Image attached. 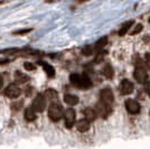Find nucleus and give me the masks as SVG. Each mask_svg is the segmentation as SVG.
Instances as JSON below:
<instances>
[{"label":"nucleus","instance_id":"nucleus-19","mask_svg":"<svg viewBox=\"0 0 150 149\" xmlns=\"http://www.w3.org/2000/svg\"><path fill=\"white\" fill-rule=\"evenodd\" d=\"M103 74H104V76L105 77H108V79H112L113 77V67L110 65V64H106L105 66L103 67Z\"/></svg>","mask_w":150,"mask_h":149},{"label":"nucleus","instance_id":"nucleus-28","mask_svg":"<svg viewBox=\"0 0 150 149\" xmlns=\"http://www.w3.org/2000/svg\"><path fill=\"white\" fill-rule=\"evenodd\" d=\"M2 84H4V82H2V79L0 77V87H2Z\"/></svg>","mask_w":150,"mask_h":149},{"label":"nucleus","instance_id":"nucleus-29","mask_svg":"<svg viewBox=\"0 0 150 149\" xmlns=\"http://www.w3.org/2000/svg\"><path fill=\"white\" fill-rule=\"evenodd\" d=\"M149 23H150V18H149Z\"/></svg>","mask_w":150,"mask_h":149},{"label":"nucleus","instance_id":"nucleus-18","mask_svg":"<svg viewBox=\"0 0 150 149\" xmlns=\"http://www.w3.org/2000/svg\"><path fill=\"white\" fill-rule=\"evenodd\" d=\"M106 43H108V37H106V36L100 38V39H99V40L95 43V45H94V50H101L106 45Z\"/></svg>","mask_w":150,"mask_h":149},{"label":"nucleus","instance_id":"nucleus-14","mask_svg":"<svg viewBox=\"0 0 150 149\" xmlns=\"http://www.w3.org/2000/svg\"><path fill=\"white\" fill-rule=\"evenodd\" d=\"M36 118H37V117H36V112H35V110H34L31 106H28V108L25 110V119L27 120V121L31 122V121H35Z\"/></svg>","mask_w":150,"mask_h":149},{"label":"nucleus","instance_id":"nucleus-3","mask_svg":"<svg viewBox=\"0 0 150 149\" xmlns=\"http://www.w3.org/2000/svg\"><path fill=\"white\" fill-rule=\"evenodd\" d=\"M94 111L96 113V117H101V118L103 119H106L111 114L112 109L110 108V106H108V104H105V103H103V102L100 101V102L96 103Z\"/></svg>","mask_w":150,"mask_h":149},{"label":"nucleus","instance_id":"nucleus-21","mask_svg":"<svg viewBox=\"0 0 150 149\" xmlns=\"http://www.w3.org/2000/svg\"><path fill=\"white\" fill-rule=\"evenodd\" d=\"M92 53H93V47L91 46V45H86V46H84L83 47V50H82V54L85 56H90L92 55Z\"/></svg>","mask_w":150,"mask_h":149},{"label":"nucleus","instance_id":"nucleus-20","mask_svg":"<svg viewBox=\"0 0 150 149\" xmlns=\"http://www.w3.org/2000/svg\"><path fill=\"white\" fill-rule=\"evenodd\" d=\"M132 24H133V21H132V20H130V21H125V24L121 26V28H120V31H119L120 36H123L125 33L129 31V28L132 26Z\"/></svg>","mask_w":150,"mask_h":149},{"label":"nucleus","instance_id":"nucleus-7","mask_svg":"<svg viewBox=\"0 0 150 149\" xmlns=\"http://www.w3.org/2000/svg\"><path fill=\"white\" fill-rule=\"evenodd\" d=\"M75 117H76V113H75V111L72 108H69V109H67L66 111L64 112V121H65V127L66 128L71 129L74 126Z\"/></svg>","mask_w":150,"mask_h":149},{"label":"nucleus","instance_id":"nucleus-6","mask_svg":"<svg viewBox=\"0 0 150 149\" xmlns=\"http://www.w3.org/2000/svg\"><path fill=\"white\" fill-rule=\"evenodd\" d=\"M125 106L127 111L129 112L130 114H138V113L140 112V109H141V108H140V104H139V102L133 99L125 100Z\"/></svg>","mask_w":150,"mask_h":149},{"label":"nucleus","instance_id":"nucleus-9","mask_svg":"<svg viewBox=\"0 0 150 149\" xmlns=\"http://www.w3.org/2000/svg\"><path fill=\"white\" fill-rule=\"evenodd\" d=\"M133 89H134L133 83H132L131 81H129V80H127V79L122 80V82L120 83L119 90H120V92H121V94H123V95L131 94L132 92H133Z\"/></svg>","mask_w":150,"mask_h":149},{"label":"nucleus","instance_id":"nucleus-16","mask_svg":"<svg viewBox=\"0 0 150 149\" xmlns=\"http://www.w3.org/2000/svg\"><path fill=\"white\" fill-rule=\"evenodd\" d=\"M15 80L18 82V83H26V82L29 80V76L24 74V73H21L20 71H17L15 73Z\"/></svg>","mask_w":150,"mask_h":149},{"label":"nucleus","instance_id":"nucleus-5","mask_svg":"<svg viewBox=\"0 0 150 149\" xmlns=\"http://www.w3.org/2000/svg\"><path fill=\"white\" fill-rule=\"evenodd\" d=\"M100 99H101V102L105 103V104H108V106L112 104L113 101H114V94H113L112 90L109 89V87H105V89L101 90Z\"/></svg>","mask_w":150,"mask_h":149},{"label":"nucleus","instance_id":"nucleus-27","mask_svg":"<svg viewBox=\"0 0 150 149\" xmlns=\"http://www.w3.org/2000/svg\"><path fill=\"white\" fill-rule=\"evenodd\" d=\"M28 31H30V29H24V31H16L15 34H18V35H21V34H25V33H28Z\"/></svg>","mask_w":150,"mask_h":149},{"label":"nucleus","instance_id":"nucleus-1","mask_svg":"<svg viewBox=\"0 0 150 149\" xmlns=\"http://www.w3.org/2000/svg\"><path fill=\"white\" fill-rule=\"evenodd\" d=\"M69 81L73 85L77 87H82V89H88L92 85V82L86 75L72 74L69 76Z\"/></svg>","mask_w":150,"mask_h":149},{"label":"nucleus","instance_id":"nucleus-8","mask_svg":"<svg viewBox=\"0 0 150 149\" xmlns=\"http://www.w3.org/2000/svg\"><path fill=\"white\" fill-rule=\"evenodd\" d=\"M133 76L136 79V81H138L141 84H144L147 83V80H148V73L146 72V70L141 66H139L134 70V73H133Z\"/></svg>","mask_w":150,"mask_h":149},{"label":"nucleus","instance_id":"nucleus-12","mask_svg":"<svg viewBox=\"0 0 150 149\" xmlns=\"http://www.w3.org/2000/svg\"><path fill=\"white\" fill-rule=\"evenodd\" d=\"M45 98L48 99L50 101H52V103H57V99H58V94L55 90L53 89H48L45 92Z\"/></svg>","mask_w":150,"mask_h":149},{"label":"nucleus","instance_id":"nucleus-13","mask_svg":"<svg viewBox=\"0 0 150 149\" xmlns=\"http://www.w3.org/2000/svg\"><path fill=\"white\" fill-rule=\"evenodd\" d=\"M76 128H77V130L81 131V132H85V131H88L90 129V122H88V120H85V119H81V120L77 121Z\"/></svg>","mask_w":150,"mask_h":149},{"label":"nucleus","instance_id":"nucleus-23","mask_svg":"<svg viewBox=\"0 0 150 149\" xmlns=\"http://www.w3.org/2000/svg\"><path fill=\"white\" fill-rule=\"evenodd\" d=\"M24 66H25V68L27 70V71H33V70H35V68H36V66H35L33 63H25V64H24Z\"/></svg>","mask_w":150,"mask_h":149},{"label":"nucleus","instance_id":"nucleus-15","mask_svg":"<svg viewBox=\"0 0 150 149\" xmlns=\"http://www.w3.org/2000/svg\"><path fill=\"white\" fill-rule=\"evenodd\" d=\"M64 101L69 106H75V104L79 103V98L76 95H74V94H66L64 96Z\"/></svg>","mask_w":150,"mask_h":149},{"label":"nucleus","instance_id":"nucleus-10","mask_svg":"<svg viewBox=\"0 0 150 149\" xmlns=\"http://www.w3.org/2000/svg\"><path fill=\"white\" fill-rule=\"evenodd\" d=\"M5 94H6L7 96L11 98V99H16V98H18L19 95L21 94V90H20V87H19L18 85H16V84H10V85H8V87H6Z\"/></svg>","mask_w":150,"mask_h":149},{"label":"nucleus","instance_id":"nucleus-26","mask_svg":"<svg viewBox=\"0 0 150 149\" xmlns=\"http://www.w3.org/2000/svg\"><path fill=\"white\" fill-rule=\"evenodd\" d=\"M144 91H146V93L150 95V82L144 83Z\"/></svg>","mask_w":150,"mask_h":149},{"label":"nucleus","instance_id":"nucleus-4","mask_svg":"<svg viewBox=\"0 0 150 149\" xmlns=\"http://www.w3.org/2000/svg\"><path fill=\"white\" fill-rule=\"evenodd\" d=\"M35 112H43L46 108V98L44 94H37L36 98L33 101V106H31Z\"/></svg>","mask_w":150,"mask_h":149},{"label":"nucleus","instance_id":"nucleus-11","mask_svg":"<svg viewBox=\"0 0 150 149\" xmlns=\"http://www.w3.org/2000/svg\"><path fill=\"white\" fill-rule=\"evenodd\" d=\"M83 114H84V117H85V120H88V122L90 121H94L95 119H96V113L94 111V109L92 108H86V109H84L83 110Z\"/></svg>","mask_w":150,"mask_h":149},{"label":"nucleus","instance_id":"nucleus-24","mask_svg":"<svg viewBox=\"0 0 150 149\" xmlns=\"http://www.w3.org/2000/svg\"><path fill=\"white\" fill-rule=\"evenodd\" d=\"M141 31H142V25H141V24H139V25L136 26L134 31H131V34H132V35H134V34H137V33H140Z\"/></svg>","mask_w":150,"mask_h":149},{"label":"nucleus","instance_id":"nucleus-22","mask_svg":"<svg viewBox=\"0 0 150 149\" xmlns=\"http://www.w3.org/2000/svg\"><path fill=\"white\" fill-rule=\"evenodd\" d=\"M18 52H20V50H18V48H7V50H0V54H15V53H18Z\"/></svg>","mask_w":150,"mask_h":149},{"label":"nucleus","instance_id":"nucleus-2","mask_svg":"<svg viewBox=\"0 0 150 149\" xmlns=\"http://www.w3.org/2000/svg\"><path fill=\"white\" fill-rule=\"evenodd\" d=\"M48 117L52 121H58L63 117L62 106L58 103H52L48 108Z\"/></svg>","mask_w":150,"mask_h":149},{"label":"nucleus","instance_id":"nucleus-17","mask_svg":"<svg viewBox=\"0 0 150 149\" xmlns=\"http://www.w3.org/2000/svg\"><path fill=\"white\" fill-rule=\"evenodd\" d=\"M39 64L43 66V68L45 70V72H46V74L48 75L50 77H53L54 75H55V70L53 66H50V64H47V63H44V62H39Z\"/></svg>","mask_w":150,"mask_h":149},{"label":"nucleus","instance_id":"nucleus-25","mask_svg":"<svg viewBox=\"0 0 150 149\" xmlns=\"http://www.w3.org/2000/svg\"><path fill=\"white\" fill-rule=\"evenodd\" d=\"M144 61H146V65L150 68V53H147L144 56Z\"/></svg>","mask_w":150,"mask_h":149}]
</instances>
